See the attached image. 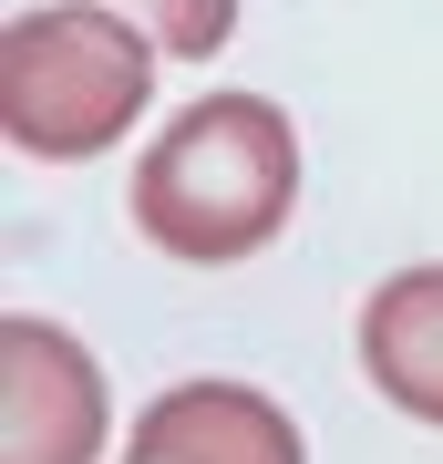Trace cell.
<instances>
[{
  "instance_id": "obj_2",
  "label": "cell",
  "mask_w": 443,
  "mask_h": 464,
  "mask_svg": "<svg viewBox=\"0 0 443 464\" xmlns=\"http://www.w3.org/2000/svg\"><path fill=\"white\" fill-rule=\"evenodd\" d=\"M155 52L165 42L114 0L21 11L11 42H0V124H11V145L42 155V166H82V155L124 145L155 93Z\"/></svg>"
},
{
  "instance_id": "obj_4",
  "label": "cell",
  "mask_w": 443,
  "mask_h": 464,
  "mask_svg": "<svg viewBox=\"0 0 443 464\" xmlns=\"http://www.w3.org/2000/svg\"><path fill=\"white\" fill-rule=\"evenodd\" d=\"M124 464H310V444L247 382H176L124 433Z\"/></svg>"
},
{
  "instance_id": "obj_3",
  "label": "cell",
  "mask_w": 443,
  "mask_h": 464,
  "mask_svg": "<svg viewBox=\"0 0 443 464\" xmlns=\"http://www.w3.org/2000/svg\"><path fill=\"white\" fill-rule=\"evenodd\" d=\"M0 433H11V464H93L103 454V372L42 310H11V331H0Z\"/></svg>"
},
{
  "instance_id": "obj_6",
  "label": "cell",
  "mask_w": 443,
  "mask_h": 464,
  "mask_svg": "<svg viewBox=\"0 0 443 464\" xmlns=\"http://www.w3.org/2000/svg\"><path fill=\"white\" fill-rule=\"evenodd\" d=\"M114 11H134L165 52H186V63L227 52V32H237V0H114Z\"/></svg>"
},
{
  "instance_id": "obj_1",
  "label": "cell",
  "mask_w": 443,
  "mask_h": 464,
  "mask_svg": "<svg viewBox=\"0 0 443 464\" xmlns=\"http://www.w3.org/2000/svg\"><path fill=\"white\" fill-rule=\"evenodd\" d=\"M299 207V134L268 93H207L145 145L134 166V227L176 268L258 258Z\"/></svg>"
},
{
  "instance_id": "obj_5",
  "label": "cell",
  "mask_w": 443,
  "mask_h": 464,
  "mask_svg": "<svg viewBox=\"0 0 443 464\" xmlns=\"http://www.w3.org/2000/svg\"><path fill=\"white\" fill-rule=\"evenodd\" d=\"M361 372L392 413L443 433V268H392L361 299Z\"/></svg>"
}]
</instances>
